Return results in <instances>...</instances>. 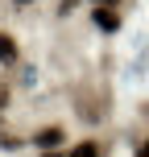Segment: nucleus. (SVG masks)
<instances>
[{
    "instance_id": "nucleus-1",
    "label": "nucleus",
    "mask_w": 149,
    "mask_h": 157,
    "mask_svg": "<svg viewBox=\"0 0 149 157\" xmlns=\"http://www.w3.org/2000/svg\"><path fill=\"white\" fill-rule=\"evenodd\" d=\"M95 29H104V33L120 29V13H116L112 4H100V8H95Z\"/></svg>"
},
{
    "instance_id": "nucleus-2",
    "label": "nucleus",
    "mask_w": 149,
    "mask_h": 157,
    "mask_svg": "<svg viewBox=\"0 0 149 157\" xmlns=\"http://www.w3.org/2000/svg\"><path fill=\"white\" fill-rule=\"evenodd\" d=\"M62 141H66V132H62V128H41V132L33 136V145H37V149H46V153H50V149H58Z\"/></svg>"
},
{
    "instance_id": "nucleus-3",
    "label": "nucleus",
    "mask_w": 149,
    "mask_h": 157,
    "mask_svg": "<svg viewBox=\"0 0 149 157\" xmlns=\"http://www.w3.org/2000/svg\"><path fill=\"white\" fill-rule=\"evenodd\" d=\"M66 157H100V141H79Z\"/></svg>"
},
{
    "instance_id": "nucleus-4",
    "label": "nucleus",
    "mask_w": 149,
    "mask_h": 157,
    "mask_svg": "<svg viewBox=\"0 0 149 157\" xmlns=\"http://www.w3.org/2000/svg\"><path fill=\"white\" fill-rule=\"evenodd\" d=\"M0 62H17V41L8 33H0Z\"/></svg>"
},
{
    "instance_id": "nucleus-5",
    "label": "nucleus",
    "mask_w": 149,
    "mask_h": 157,
    "mask_svg": "<svg viewBox=\"0 0 149 157\" xmlns=\"http://www.w3.org/2000/svg\"><path fill=\"white\" fill-rule=\"evenodd\" d=\"M0 149H21V145H17V136H8V132H0Z\"/></svg>"
},
{
    "instance_id": "nucleus-6",
    "label": "nucleus",
    "mask_w": 149,
    "mask_h": 157,
    "mask_svg": "<svg viewBox=\"0 0 149 157\" xmlns=\"http://www.w3.org/2000/svg\"><path fill=\"white\" fill-rule=\"evenodd\" d=\"M133 157H149V141H141V145H137V153Z\"/></svg>"
},
{
    "instance_id": "nucleus-7",
    "label": "nucleus",
    "mask_w": 149,
    "mask_h": 157,
    "mask_svg": "<svg viewBox=\"0 0 149 157\" xmlns=\"http://www.w3.org/2000/svg\"><path fill=\"white\" fill-rule=\"evenodd\" d=\"M75 4H79V0H62V4H58V8H62V13H71Z\"/></svg>"
},
{
    "instance_id": "nucleus-8",
    "label": "nucleus",
    "mask_w": 149,
    "mask_h": 157,
    "mask_svg": "<svg viewBox=\"0 0 149 157\" xmlns=\"http://www.w3.org/2000/svg\"><path fill=\"white\" fill-rule=\"evenodd\" d=\"M4 103H8V91H4V87H0V108H4Z\"/></svg>"
},
{
    "instance_id": "nucleus-9",
    "label": "nucleus",
    "mask_w": 149,
    "mask_h": 157,
    "mask_svg": "<svg viewBox=\"0 0 149 157\" xmlns=\"http://www.w3.org/2000/svg\"><path fill=\"white\" fill-rule=\"evenodd\" d=\"M100 4H112V0H95V8H100Z\"/></svg>"
},
{
    "instance_id": "nucleus-10",
    "label": "nucleus",
    "mask_w": 149,
    "mask_h": 157,
    "mask_svg": "<svg viewBox=\"0 0 149 157\" xmlns=\"http://www.w3.org/2000/svg\"><path fill=\"white\" fill-rule=\"evenodd\" d=\"M17 4H29V0H17Z\"/></svg>"
},
{
    "instance_id": "nucleus-11",
    "label": "nucleus",
    "mask_w": 149,
    "mask_h": 157,
    "mask_svg": "<svg viewBox=\"0 0 149 157\" xmlns=\"http://www.w3.org/2000/svg\"><path fill=\"white\" fill-rule=\"evenodd\" d=\"M46 157H58V153H46Z\"/></svg>"
}]
</instances>
